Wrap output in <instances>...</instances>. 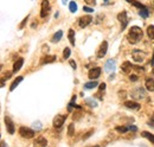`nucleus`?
<instances>
[{
    "label": "nucleus",
    "instance_id": "f257e3e1",
    "mask_svg": "<svg viewBox=\"0 0 154 147\" xmlns=\"http://www.w3.org/2000/svg\"><path fill=\"white\" fill-rule=\"evenodd\" d=\"M142 36H144L142 30H141L139 26H133L127 34V39L131 44H136L142 39Z\"/></svg>",
    "mask_w": 154,
    "mask_h": 147
},
{
    "label": "nucleus",
    "instance_id": "f03ea898",
    "mask_svg": "<svg viewBox=\"0 0 154 147\" xmlns=\"http://www.w3.org/2000/svg\"><path fill=\"white\" fill-rule=\"evenodd\" d=\"M19 134L25 139H31V138L34 137V131L31 129V128H28V127H20L19 128Z\"/></svg>",
    "mask_w": 154,
    "mask_h": 147
},
{
    "label": "nucleus",
    "instance_id": "7ed1b4c3",
    "mask_svg": "<svg viewBox=\"0 0 154 147\" xmlns=\"http://www.w3.org/2000/svg\"><path fill=\"white\" fill-rule=\"evenodd\" d=\"M50 3L49 0H43L42 1V10H41V17L42 18H46L50 14Z\"/></svg>",
    "mask_w": 154,
    "mask_h": 147
},
{
    "label": "nucleus",
    "instance_id": "20e7f679",
    "mask_svg": "<svg viewBox=\"0 0 154 147\" xmlns=\"http://www.w3.org/2000/svg\"><path fill=\"white\" fill-rule=\"evenodd\" d=\"M132 56H133V59L135 60V62L141 63V62H144V60H145L146 54L144 51H141V50H134L133 54H132Z\"/></svg>",
    "mask_w": 154,
    "mask_h": 147
},
{
    "label": "nucleus",
    "instance_id": "39448f33",
    "mask_svg": "<svg viewBox=\"0 0 154 147\" xmlns=\"http://www.w3.org/2000/svg\"><path fill=\"white\" fill-rule=\"evenodd\" d=\"M65 119H67L65 115H56L54 119V127L57 129L60 128L64 125V122H65Z\"/></svg>",
    "mask_w": 154,
    "mask_h": 147
},
{
    "label": "nucleus",
    "instance_id": "423d86ee",
    "mask_svg": "<svg viewBox=\"0 0 154 147\" xmlns=\"http://www.w3.org/2000/svg\"><path fill=\"white\" fill-rule=\"evenodd\" d=\"M118 19H119V21L121 23V30H124V29H126V26L128 25L127 12H126V11H123V12H121V13H119V14H118Z\"/></svg>",
    "mask_w": 154,
    "mask_h": 147
},
{
    "label": "nucleus",
    "instance_id": "0eeeda50",
    "mask_svg": "<svg viewBox=\"0 0 154 147\" xmlns=\"http://www.w3.org/2000/svg\"><path fill=\"white\" fill-rule=\"evenodd\" d=\"M107 50H108V43L104 41V42H102V44L100 45V47H98V51H97L96 56H97L98 58L104 57V56H106V54H107Z\"/></svg>",
    "mask_w": 154,
    "mask_h": 147
},
{
    "label": "nucleus",
    "instance_id": "6e6552de",
    "mask_svg": "<svg viewBox=\"0 0 154 147\" xmlns=\"http://www.w3.org/2000/svg\"><path fill=\"white\" fill-rule=\"evenodd\" d=\"M4 121H5V125H6L7 132H8L10 134H13V133H14V124H13V121H12V119L8 117V116H5Z\"/></svg>",
    "mask_w": 154,
    "mask_h": 147
},
{
    "label": "nucleus",
    "instance_id": "1a4fd4ad",
    "mask_svg": "<svg viewBox=\"0 0 154 147\" xmlns=\"http://www.w3.org/2000/svg\"><path fill=\"white\" fill-rule=\"evenodd\" d=\"M91 21H93V18H91L90 16H84V17H81V18H80L78 25H80L82 29H84V27H87Z\"/></svg>",
    "mask_w": 154,
    "mask_h": 147
},
{
    "label": "nucleus",
    "instance_id": "9d476101",
    "mask_svg": "<svg viewBox=\"0 0 154 147\" xmlns=\"http://www.w3.org/2000/svg\"><path fill=\"white\" fill-rule=\"evenodd\" d=\"M100 75H101V68H93L89 70V74H88L90 80H96L100 77Z\"/></svg>",
    "mask_w": 154,
    "mask_h": 147
},
{
    "label": "nucleus",
    "instance_id": "9b49d317",
    "mask_svg": "<svg viewBox=\"0 0 154 147\" xmlns=\"http://www.w3.org/2000/svg\"><path fill=\"white\" fill-rule=\"evenodd\" d=\"M145 90L144 89H141V88H138L135 90L132 91V96L134 97V99H144L145 97Z\"/></svg>",
    "mask_w": 154,
    "mask_h": 147
},
{
    "label": "nucleus",
    "instance_id": "f8f14e48",
    "mask_svg": "<svg viewBox=\"0 0 154 147\" xmlns=\"http://www.w3.org/2000/svg\"><path fill=\"white\" fill-rule=\"evenodd\" d=\"M33 145H34V147H46L47 146V141H46L45 138L39 137V138H37L34 140V144Z\"/></svg>",
    "mask_w": 154,
    "mask_h": 147
},
{
    "label": "nucleus",
    "instance_id": "ddd939ff",
    "mask_svg": "<svg viewBox=\"0 0 154 147\" xmlns=\"http://www.w3.org/2000/svg\"><path fill=\"white\" fill-rule=\"evenodd\" d=\"M104 70L107 72H110V71H114L115 70V60L114 59H109L106 62V65H104Z\"/></svg>",
    "mask_w": 154,
    "mask_h": 147
},
{
    "label": "nucleus",
    "instance_id": "4468645a",
    "mask_svg": "<svg viewBox=\"0 0 154 147\" xmlns=\"http://www.w3.org/2000/svg\"><path fill=\"white\" fill-rule=\"evenodd\" d=\"M121 69H122V71H123L124 74H129V72H131V70L133 69V65H132V63H131V62H124V63L122 64Z\"/></svg>",
    "mask_w": 154,
    "mask_h": 147
},
{
    "label": "nucleus",
    "instance_id": "2eb2a0df",
    "mask_svg": "<svg viewBox=\"0 0 154 147\" xmlns=\"http://www.w3.org/2000/svg\"><path fill=\"white\" fill-rule=\"evenodd\" d=\"M145 85L148 91H154V80L153 78H147Z\"/></svg>",
    "mask_w": 154,
    "mask_h": 147
},
{
    "label": "nucleus",
    "instance_id": "dca6fc26",
    "mask_svg": "<svg viewBox=\"0 0 154 147\" xmlns=\"http://www.w3.org/2000/svg\"><path fill=\"white\" fill-rule=\"evenodd\" d=\"M21 81H23V77H21V76L17 77V78H16V80H14L13 82H12L11 87H10V90H11V91H13V90H14V89H16V88L18 87V84H19V83H20Z\"/></svg>",
    "mask_w": 154,
    "mask_h": 147
},
{
    "label": "nucleus",
    "instance_id": "f3484780",
    "mask_svg": "<svg viewBox=\"0 0 154 147\" xmlns=\"http://www.w3.org/2000/svg\"><path fill=\"white\" fill-rule=\"evenodd\" d=\"M124 106L127 108H131V109H140V104L136 103V102H133V101H127V102H124Z\"/></svg>",
    "mask_w": 154,
    "mask_h": 147
},
{
    "label": "nucleus",
    "instance_id": "a211bd4d",
    "mask_svg": "<svg viewBox=\"0 0 154 147\" xmlns=\"http://www.w3.org/2000/svg\"><path fill=\"white\" fill-rule=\"evenodd\" d=\"M56 60V56H45L43 59H42V64H47V63H52Z\"/></svg>",
    "mask_w": 154,
    "mask_h": 147
},
{
    "label": "nucleus",
    "instance_id": "6ab92c4d",
    "mask_svg": "<svg viewBox=\"0 0 154 147\" xmlns=\"http://www.w3.org/2000/svg\"><path fill=\"white\" fill-rule=\"evenodd\" d=\"M23 63H24V59H23V58H19V59L17 60V62L14 63V65H13V72L19 71L20 68H21V65H23Z\"/></svg>",
    "mask_w": 154,
    "mask_h": 147
},
{
    "label": "nucleus",
    "instance_id": "aec40b11",
    "mask_svg": "<svg viewBox=\"0 0 154 147\" xmlns=\"http://www.w3.org/2000/svg\"><path fill=\"white\" fill-rule=\"evenodd\" d=\"M62 36H63V32H62V31H57V32L54 34L52 38H51V41H52V43H57V42L60 41Z\"/></svg>",
    "mask_w": 154,
    "mask_h": 147
},
{
    "label": "nucleus",
    "instance_id": "412c9836",
    "mask_svg": "<svg viewBox=\"0 0 154 147\" xmlns=\"http://www.w3.org/2000/svg\"><path fill=\"white\" fill-rule=\"evenodd\" d=\"M97 85H98V83H97L96 81H91V82L85 83V84H84V88H85V89H94L95 87H97Z\"/></svg>",
    "mask_w": 154,
    "mask_h": 147
},
{
    "label": "nucleus",
    "instance_id": "4be33fe9",
    "mask_svg": "<svg viewBox=\"0 0 154 147\" xmlns=\"http://www.w3.org/2000/svg\"><path fill=\"white\" fill-rule=\"evenodd\" d=\"M147 36L149 39H154V25H149L147 27Z\"/></svg>",
    "mask_w": 154,
    "mask_h": 147
},
{
    "label": "nucleus",
    "instance_id": "5701e85b",
    "mask_svg": "<svg viewBox=\"0 0 154 147\" xmlns=\"http://www.w3.org/2000/svg\"><path fill=\"white\" fill-rule=\"evenodd\" d=\"M68 38H69V41H70L71 45H75V31H74V30H69Z\"/></svg>",
    "mask_w": 154,
    "mask_h": 147
},
{
    "label": "nucleus",
    "instance_id": "b1692460",
    "mask_svg": "<svg viewBox=\"0 0 154 147\" xmlns=\"http://www.w3.org/2000/svg\"><path fill=\"white\" fill-rule=\"evenodd\" d=\"M141 134H142V137H145V138H147L151 142H153L154 144V135H153V134H151V133H148V132H142V133H141Z\"/></svg>",
    "mask_w": 154,
    "mask_h": 147
},
{
    "label": "nucleus",
    "instance_id": "393cba45",
    "mask_svg": "<svg viewBox=\"0 0 154 147\" xmlns=\"http://www.w3.org/2000/svg\"><path fill=\"white\" fill-rule=\"evenodd\" d=\"M139 14H140L141 17H142V18H147V17H148V14H149V12H148V8L146 7V8H142V10H140Z\"/></svg>",
    "mask_w": 154,
    "mask_h": 147
},
{
    "label": "nucleus",
    "instance_id": "a878e982",
    "mask_svg": "<svg viewBox=\"0 0 154 147\" xmlns=\"http://www.w3.org/2000/svg\"><path fill=\"white\" fill-rule=\"evenodd\" d=\"M70 54H71L70 49L69 47H65V49H64V51H63V58L64 59H68L70 57Z\"/></svg>",
    "mask_w": 154,
    "mask_h": 147
},
{
    "label": "nucleus",
    "instance_id": "bb28decb",
    "mask_svg": "<svg viewBox=\"0 0 154 147\" xmlns=\"http://www.w3.org/2000/svg\"><path fill=\"white\" fill-rule=\"evenodd\" d=\"M69 8H70V12H71V13H75V12L77 11V5H76V3H75V1H71L70 5H69Z\"/></svg>",
    "mask_w": 154,
    "mask_h": 147
},
{
    "label": "nucleus",
    "instance_id": "cd10ccee",
    "mask_svg": "<svg viewBox=\"0 0 154 147\" xmlns=\"http://www.w3.org/2000/svg\"><path fill=\"white\" fill-rule=\"evenodd\" d=\"M115 129H116V132H119V133H126V132L128 131V127L119 126V127H116V128H115Z\"/></svg>",
    "mask_w": 154,
    "mask_h": 147
},
{
    "label": "nucleus",
    "instance_id": "c85d7f7f",
    "mask_svg": "<svg viewBox=\"0 0 154 147\" xmlns=\"http://www.w3.org/2000/svg\"><path fill=\"white\" fill-rule=\"evenodd\" d=\"M132 4L135 6V7H138V8H140V10H142V8H146V6L145 5H142V4H140V3H138V1H132Z\"/></svg>",
    "mask_w": 154,
    "mask_h": 147
},
{
    "label": "nucleus",
    "instance_id": "c756f323",
    "mask_svg": "<svg viewBox=\"0 0 154 147\" xmlns=\"http://www.w3.org/2000/svg\"><path fill=\"white\" fill-rule=\"evenodd\" d=\"M85 103H88L89 106H91V107H96V106H97V103H96L93 99H87V100H85Z\"/></svg>",
    "mask_w": 154,
    "mask_h": 147
},
{
    "label": "nucleus",
    "instance_id": "7c9ffc66",
    "mask_svg": "<svg viewBox=\"0 0 154 147\" xmlns=\"http://www.w3.org/2000/svg\"><path fill=\"white\" fill-rule=\"evenodd\" d=\"M68 133H69V135H74V125H72V124H71V125L69 126Z\"/></svg>",
    "mask_w": 154,
    "mask_h": 147
},
{
    "label": "nucleus",
    "instance_id": "2f4dec72",
    "mask_svg": "<svg viewBox=\"0 0 154 147\" xmlns=\"http://www.w3.org/2000/svg\"><path fill=\"white\" fill-rule=\"evenodd\" d=\"M11 76H12V72H6L5 75H4V81H6V80H8V78H11Z\"/></svg>",
    "mask_w": 154,
    "mask_h": 147
},
{
    "label": "nucleus",
    "instance_id": "473e14b6",
    "mask_svg": "<svg viewBox=\"0 0 154 147\" xmlns=\"http://www.w3.org/2000/svg\"><path fill=\"white\" fill-rule=\"evenodd\" d=\"M148 125H149L151 127H153V128H154V115H153V116L151 117V120L148 121Z\"/></svg>",
    "mask_w": 154,
    "mask_h": 147
},
{
    "label": "nucleus",
    "instance_id": "72a5a7b5",
    "mask_svg": "<svg viewBox=\"0 0 154 147\" xmlns=\"http://www.w3.org/2000/svg\"><path fill=\"white\" fill-rule=\"evenodd\" d=\"M84 1H85L88 5H95V4H96V0H84Z\"/></svg>",
    "mask_w": 154,
    "mask_h": 147
},
{
    "label": "nucleus",
    "instance_id": "f704fd0d",
    "mask_svg": "<svg viewBox=\"0 0 154 147\" xmlns=\"http://www.w3.org/2000/svg\"><path fill=\"white\" fill-rule=\"evenodd\" d=\"M83 10H84L85 12H90V13H91V12H94V10H93L91 7H88V6H84Z\"/></svg>",
    "mask_w": 154,
    "mask_h": 147
},
{
    "label": "nucleus",
    "instance_id": "c9c22d12",
    "mask_svg": "<svg viewBox=\"0 0 154 147\" xmlns=\"http://www.w3.org/2000/svg\"><path fill=\"white\" fill-rule=\"evenodd\" d=\"M28 18H29V17H26V18H25V19H24V20L21 21V24H20V26H19V29H23V26H24V25H25V24H26V21H28Z\"/></svg>",
    "mask_w": 154,
    "mask_h": 147
},
{
    "label": "nucleus",
    "instance_id": "e433bc0d",
    "mask_svg": "<svg viewBox=\"0 0 154 147\" xmlns=\"http://www.w3.org/2000/svg\"><path fill=\"white\" fill-rule=\"evenodd\" d=\"M106 89V83H101L100 84V91H103Z\"/></svg>",
    "mask_w": 154,
    "mask_h": 147
},
{
    "label": "nucleus",
    "instance_id": "4c0bfd02",
    "mask_svg": "<svg viewBox=\"0 0 154 147\" xmlns=\"http://www.w3.org/2000/svg\"><path fill=\"white\" fill-rule=\"evenodd\" d=\"M34 127H36V128H38V129H41V128H42L41 122H34Z\"/></svg>",
    "mask_w": 154,
    "mask_h": 147
},
{
    "label": "nucleus",
    "instance_id": "58836bf2",
    "mask_svg": "<svg viewBox=\"0 0 154 147\" xmlns=\"http://www.w3.org/2000/svg\"><path fill=\"white\" fill-rule=\"evenodd\" d=\"M128 131H133V132H136V131H138V128H136L135 126H129V127H128Z\"/></svg>",
    "mask_w": 154,
    "mask_h": 147
},
{
    "label": "nucleus",
    "instance_id": "ea45409f",
    "mask_svg": "<svg viewBox=\"0 0 154 147\" xmlns=\"http://www.w3.org/2000/svg\"><path fill=\"white\" fill-rule=\"evenodd\" d=\"M70 65L72 67V69H76L77 67H76V62H75V60H70Z\"/></svg>",
    "mask_w": 154,
    "mask_h": 147
},
{
    "label": "nucleus",
    "instance_id": "a19ab883",
    "mask_svg": "<svg viewBox=\"0 0 154 147\" xmlns=\"http://www.w3.org/2000/svg\"><path fill=\"white\" fill-rule=\"evenodd\" d=\"M129 78H131V81H136V80H138V76H136V75H131Z\"/></svg>",
    "mask_w": 154,
    "mask_h": 147
},
{
    "label": "nucleus",
    "instance_id": "79ce46f5",
    "mask_svg": "<svg viewBox=\"0 0 154 147\" xmlns=\"http://www.w3.org/2000/svg\"><path fill=\"white\" fill-rule=\"evenodd\" d=\"M4 85H5V81L4 80H0V88L4 87Z\"/></svg>",
    "mask_w": 154,
    "mask_h": 147
},
{
    "label": "nucleus",
    "instance_id": "37998d69",
    "mask_svg": "<svg viewBox=\"0 0 154 147\" xmlns=\"http://www.w3.org/2000/svg\"><path fill=\"white\" fill-rule=\"evenodd\" d=\"M0 147H7V145L5 142H1V144H0Z\"/></svg>",
    "mask_w": 154,
    "mask_h": 147
},
{
    "label": "nucleus",
    "instance_id": "c03bdc74",
    "mask_svg": "<svg viewBox=\"0 0 154 147\" xmlns=\"http://www.w3.org/2000/svg\"><path fill=\"white\" fill-rule=\"evenodd\" d=\"M152 64L154 65V54H153V58H152Z\"/></svg>",
    "mask_w": 154,
    "mask_h": 147
},
{
    "label": "nucleus",
    "instance_id": "a18cd8bd",
    "mask_svg": "<svg viewBox=\"0 0 154 147\" xmlns=\"http://www.w3.org/2000/svg\"><path fill=\"white\" fill-rule=\"evenodd\" d=\"M67 1H68V0H63V4H67Z\"/></svg>",
    "mask_w": 154,
    "mask_h": 147
},
{
    "label": "nucleus",
    "instance_id": "49530a36",
    "mask_svg": "<svg viewBox=\"0 0 154 147\" xmlns=\"http://www.w3.org/2000/svg\"><path fill=\"white\" fill-rule=\"evenodd\" d=\"M126 1H128V3H132V1H133V0H126Z\"/></svg>",
    "mask_w": 154,
    "mask_h": 147
},
{
    "label": "nucleus",
    "instance_id": "de8ad7c7",
    "mask_svg": "<svg viewBox=\"0 0 154 147\" xmlns=\"http://www.w3.org/2000/svg\"><path fill=\"white\" fill-rule=\"evenodd\" d=\"M1 67H3V65H0V70H1Z\"/></svg>",
    "mask_w": 154,
    "mask_h": 147
},
{
    "label": "nucleus",
    "instance_id": "09e8293b",
    "mask_svg": "<svg viewBox=\"0 0 154 147\" xmlns=\"http://www.w3.org/2000/svg\"><path fill=\"white\" fill-rule=\"evenodd\" d=\"M104 1H106V3H108V0H104Z\"/></svg>",
    "mask_w": 154,
    "mask_h": 147
},
{
    "label": "nucleus",
    "instance_id": "8fccbe9b",
    "mask_svg": "<svg viewBox=\"0 0 154 147\" xmlns=\"http://www.w3.org/2000/svg\"><path fill=\"white\" fill-rule=\"evenodd\" d=\"M153 74H154V68H153Z\"/></svg>",
    "mask_w": 154,
    "mask_h": 147
},
{
    "label": "nucleus",
    "instance_id": "3c124183",
    "mask_svg": "<svg viewBox=\"0 0 154 147\" xmlns=\"http://www.w3.org/2000/svg\"><path fill=\"white\" fill-rule=\"evenodd\" d=\"M94 147H98V146H94Z\"/></svg>",
    "mask_w": 154,
    "mask_h": 147
}]
</instances>
